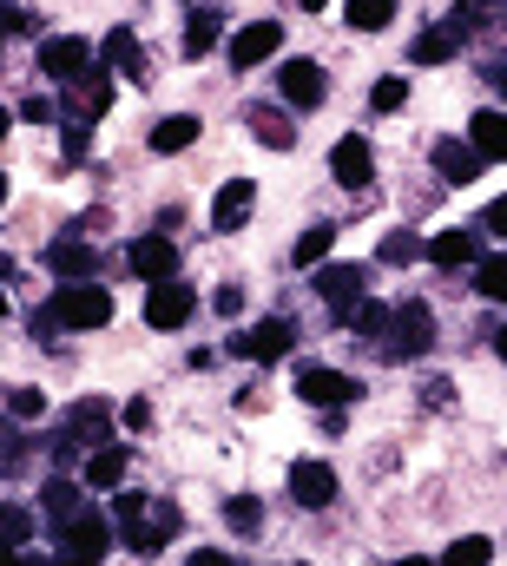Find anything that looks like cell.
<instances>
[{
  "mask_svg": "<svg viewBox=\"0 0 507 566\" xmlns=\"http://www.w3.org/2000/svg\"><path fill=\"white\" fill-rule=\"evenodd\" d=\"M0 547H33V514L20 501H0Z\"/></svg>",
  "mask_w": 507,
  "mask_h": 566,
  "instance_id": "36",
  "label": "cell"
},
{
  "mask_svg": "<svg viewBox=\"0 0 507 566\" xmlns=\"http://www.w3.org/2000/svg\"><path fill=\"white\" fill-rule=\"evenodd\" d=\"M462 46H468V33H462L455 20H435V27H422V33H415V46H408V66H448Z\"/></svg>",
  "mask_w": 507,
  "mask_h": 566,
  "instance_id": "24",
  "label": "cell"
},
{
  "mask_svg": "<svg viewBox=\"0 0 507 566\" xmlns=\"http://www.w3.org/2000/svg\"><path fill=\"white\" fill-rule=\"evenodd\" d=\"M132 474V448L126 441H106V448H93L86 461H80V481H86V494H120Z\"/></svg>",
  "mask_w": 507,
  "mask_h": 566,
  "instance_id": "19",
  "label": "cell"
},
{
  "mask_svg": "<svg viewBox=\"0 0 507 566\" xmlns=\"http://www.w3.org/2000/svg\"><path fill=\"white\" fill-rule=\"evenodd\" d=\"M395 13H402L395 0H343V20H350V33H370V40L395 27Z\"/></svg>",
  "mask_w": 507,
  "mask_h": 566,
  "instance_id": "30",
  "label": "cell"
},
{
  "mask_svg": "<svg viewBox=\"0 0 507 566\" xmlns=\"http://www.w3.org/2000/svg\"><path fill=\"white\" fill-rule=\"evenodd\" d=\"M330 251H337V224H303L297 244H290V264L297 271H317V264H330Z\"/></svg>",
  "mask_w": 507,
  "mask_h": 566,
  "instance_id": "28",
  "label": "cell"
},
{
  "mask_svg": "<svg viewBox=\"0 0 507 566\" xmlns=\"http://www.w3.org/2000/svg\"><path fill=\"white\" fill-rule=\"evenodd\" d=\"M178 527H185V514H178V501H165V494H152V507L120 527V547H126L132 560H158L172 541H178Z\"/></svg>",
  "mask_w": 507,
  "mask_h": 566,
  "instance_id": "3",
  "label": "cell"
},
{
  "mask_svg": "<svg viewBox=\"0 0 507 566\" xmlns=\"http://www.w3.org/2000/svg\"><path fill=\"white\" fill-rule=\"evenodd\" d=\"M60 428L93 454V448H106V441H113V402H106V396H80V402H66Z\"/></svg>",
  "mask_w": 507,
  "mask_h": 566,
  "instance_id": "17",
  "label": "cell"
},
{
  "mask_svg": "<svg viewBox=\"0 0 507 566\" xmlns=\"http://www.w3.org/2000/svg\"><path fill=\"white\" fill-rule=\"evenodd\" d=\"M337 468L330 461H310V454H297L290 461V474H283V494L303 507V514H323V507H337Z\"/></svg>",
  "mask_w": 507,
  "mask_h": 566,
  "instance_id": "9",
  "label": "cell"
},
{
  "mask_svg": "<svg viewBox=\"0 0 507 566\" xmlns=\"http://www.w3.org/2000/svg\"><path fill=\"white\" fill-rule=\"evenodd\" d=\"M225 20H231L225 7H211V0H198V7L185 13V33H178V53H185V60H211V53L225 46Z\"/></svg>",
  "mask_w": 507,
  "mask_h": 566,
  "instance_id": "18",
  "label": "cell"
},
{
  "mask_svg": "<svg viewBox=\"0 0 507 566\" xmlns=\"http://www.w3.org/2000/svg\"><path fill=\"white\" fill-rule=\"evenodd\" d=\"M297 7H303V13H323V7H330V0H297Z\"/></svg>",
  "mask_w": 507,
  "mask_h": 566,
  "instance_id": "52",
  "label": "cell"
},
{
  "mask_svg": "<svg viewBox=\"0 0 507 566\" xmlns=\"http://www.w3.org/2000/svg\"><path fill=\"white\" fill-rule=\"evenodd\" d=\"M53 133H60V151H66V165H86V158H93V126H86V119H60Z\"/></svg>",
  "mask_w": 507,
  "mask_h": 566,
  "instance_id": "38",
  "label": "cell"
},
{
  "mask_svg": "<svg viewBox=\"0 0 507 566\" xmlns=\"http://www.w3.org/2000/svg\"><path fill=\"white\" fill-rule=\"evenodd\" d=\"M46 534H53L60 547H73V554H86V560H106V554L120 547V527L100 514V501H86L80 514H66V521H60V527H46Z\"/></svg>",
  "mask_w": 507,
  "mask_h": 566,
  "instance_id": "7",
  "label": "cell"
},
{
  "mask_svg": "<svg viewBox=\"0 0 507 566\" xmlns=\"http://www.w3.org/2000/svg\"><path fill=\"white\" fill-rule=\"evenodd\" d=\"M422 402H428V409H448V402H455V382H448V376H428V382H422Z\"/></svg>",
  "mask_w": 507,
  "mask_h": 566,
  "instance_id": "42",
  "label": "cell"
},
{
  "mask_svg": "<svg viewBox=\"0 0 507 566\" xmlns=\"http://www.w3.org/2000/svg\"><path fill=\"white\" fill-rule=\"evenodd\" d=\"M7 198H13V178H7V171H0V211H7Z\"/></svg>",
  "mask_w": 507,
  "mask_h": 566,
  "instance_id": "50",
  "label": "cell"
},
{
  "mask_svg": "<svg viewBox=\"0 0 507 566\" xmlns=\"http://www.w3.org/2000/svg\"><path fill=\"white\" fill-rule=\"evenodd\" d=\"M7 283H13V258H7V251H0V290H7Z\"/></svg>",
  "mask_w": 507,
  "mask_h": 566,
  "instance_id": "49",
  "label": "cell"
},
{
  "mask_svg": "<svg viewBox=\"0 0 507 566\" xmlns=\"http://www.w3.org/2000/svg\"><path fill=\"white\" fill-rule=\"evenodd\" d=\"M495 349H501V363H507V323H501V329H495Z\"/></svg>",
  "mask_w": 507,
  "mask_h": 566,
  "instance_id": "53",
  "label": "cell"
},
{
  "mask_svg": "<svg viewBox=\"0 0 507 566\" xmlns=\"http://www.w3.org/2000/svg\"><path fill=\"white\" fill-rule=\"evenodd\" d=\"M46 409H53V402H46L40 382H7V389H0V416H13L20 428H33Z\"/></svg>",
  "mask_w": 507,
  "mask_h": 566,
  "instance_id": "27",
  "label": "cell"
},
{
  "mask_svg": "<svg viewBox=\"0 0 507 566\" xmlns=\"http://www.w3.org/2000/svg\"><path fill=\"white\" fill-rule=\"evenodd\" d=\"M422 251H428V238H415V224H402V231H389L376 244V264L382 271H402V264H415Z\"/></svg>",
  "mask_w": 507,
  "mask_h": 566,
  "instance_id": "32",
  "label": "cell"
},
{
  "mask_svg": "<svg viewBox=\"0 0 507 566\" xmlns=\"http://www.w3.org/2000/svg\"><path fill=\"white\" fill-rule=\"evenodd\" d=\"M0 566H40L27 547H0Z\"/></svg>",
  "mask_w": 507,
  "mask_h": 566,
  "instance_id": "46",
  "label": "cell"
},
{
  "mask_svg": "<svg viewBox=\"0 0 507 566\" xmlns=\"http://www.w3.org/2000/svg\"><path fill=\"white\" fill-rule=\"evenodd\" d=\"M435 271H462V264H482V231H468V224H448V231H435L428 238V251H422Z\"/></svg>",
  "mask_w": 507,
  "mask_h": 566,
  "instance_id": "22",
  "label": "cell"
},
{
  "mask_svg": "<svg viewBox=\"0 0 507 566\" xmlns=\"http://www.w3.org/2000/svg\"><path fill=\"white\" fill-rule=\"evenodd\" d=\"M389 336H395V343H382V356H389V363L428 356V349H435V310H428V303H415V296H408V303H395V310H389Z\"/></svg>",
  "mask_w": 507,
  "mask_h": 566,
  "instance_id": "6",
  "label": "cell"
},
{
  "mask_svg": "<svg viewBox=\"0 0 507 566\" xmlns=\"http://www.w3.org/2000/svg\"><path fill=\"white\" fill-rule=\"evenodd\" d=\"M488 80L501 86V99H507V60H495V66H488Z\"/></svg>",
  "mask_w": 507,
  "mask_h": 566,
  "instance_id": "48",
  "label": "cell"
},
{
  "mask_svg": "<svg viewBox=\"0 0 507 566\" xmlns=\"http://www.w3.org/2000/svg\"><path fill=\"white\" fill-rule=\"evenodd\" d=\"M198 283L192 277H165V283H145V329H158V336H172V329H185L192 316H198Z\"/></svg>",
  "mask_w": 507,
  "mask_h": 566,
  "instance_id": "5",
  "label": "cell"
},
{
  "mask_svg": "<svg viewBox=\"0 0 507 566\" xmlns=\"http://www.w3.org/2000/svg\"><path fill=\"white\" fill-rule=\"evenodd\" d=\"M283 53V20H270V13H257L245 20L231 40H225V60H231V73H257L263 60H277Z\"/></svg>",
  "mask_w": 507,
  "mask_h": 566,
  "instance_id": "8",
  "label": "cell"
},
{
  "mask_svg": "<svg viewBox=\"0 0 507 566\" xmlns=\"http://www.w3.org/2000/svg\"><path fill=\"white\" fill-rule=\"evenodd\" d=\"M198 139H205V119H198V113H165V119H152L145 151H152V158H178V151H192Z\"/></svg>",
  "mask_w": 507,
  "mask_h": 566,
  "instance_id": "21",
  "label": "cell"
},
{
  "mask_svg": "<svg viewBox=\"0 0 507 566\" xmlns=\"http://www.w3.org/2000/svg\"><path fill=\"white\" fill-rule=\"evenodd\" d=\"M86 507V481H73V474H46L40 481V514H46V527H60L66 514H80Z\"/></svg>",
  "mask_w": 507,
  "mask_h": 566,
  "instance_id": "25",
  "label": "cell"
},
{
  "mask_svg": "<svg viewBox=\"0 0 507 566\" xmlns=\"http://www.w3.org/2000/svg\"><path fill=\"white\" fill-rule=\"evenodd\" d=\"M100 66V46L86 40V33H53V40H40L33 46V73H40V86H80L86 73Z\"/></svg>",
  "mask_w": 507,
  "mask_h": 566,
  "instance_id": "1",
  "label": "cell"
},
{
  "mask_svg": "<svg viewBox=\"0 0 507 566\" xmlns=\"http://www.w3.org/2000/svg\"><path fill=\"white\" fill-rule=\"evenodd\" d=\"M310 290L343 316V310H356L370 290H376V264H317V277H310Z\"/></svg>",
  "mask_w": 507,
  "mask_h": 566,
  "instance_id": "11",
  "label": "cell"
},
{
  "mask_svg": "<svg viewBox=\"0 0 507 566\" xmlns=\"http://www.w3.org/2000/svg\"><path fill=\"white\" fill-rule=\"evenodd\" d=\"M13 119H20V126H46V133H53V126H60V99L40 86V93H27V99L13 106Z\"/></svg>",
  "mask_w": 507,
  "mask_h": 566,
  "instance_id": "35",
  "label": "cell"
},
{
  "mask_svg": "<svg viewBox=\"0 0 507 566\" xmlns=\"http://www.w3.org/2000/svg\"><path fill=\"white\" fill-rule=\"evenodd\" d=\"M245 303H251V290H245L238 277H231V283H218V290H211V310H218V316H245Z\"/></svg>",
  "mask_w": 507,
  "mask_h": 566,
  "instance_id": "40",
  "label": "cell"
},
{
  "mask_svg": "<svg viewBox=\"0 0 507 566\" xmlns=\"http://www.w3.org/2000/svg\"><path fill=\"white\" fill-rule=\"evenodd\" d=\"M263 521H270V514H263V501H257V494H225V527H231L238 541H257V534H263Z\"/></svg>",
  "mask_w": 507,
  "mask_h": 566,
  "instance_id": "31",
  "label": "cell"
},
{
  "mask_svg": "<svg viewBox=\"0 0 507 566\" xmlns=\"http://www.w3.org/2000/svg\"><path fill=\"white\" fill-rule=\"evenodd\" d=\"M145 507H152V494H145V488H120V494H113V521H120V527H126V521H138Z\"/></svg>",
  "mask_w": 507,
  "mask_h": 566,
  "instance_id": "41",
  "label": "cell"
},
{
  "mask_svg": "<svg viewBox=\"0 0 507 566\" xmlns=\"http://www.w3.org/2000/svg\"><path fill=\"white\" fill-rule=\"evenodd\" d=\"M185 566H231V554H225V547H198Z\"/></svg>",
  "mask_w": 507,
  "mask_h": 566,
  "instance_id": "45",
  "label": "cell"
},
{
  "mask_svg": "<svg viewBox=\"0 0 507 566\" xmlns=\"http://www.w3.org/2000/svg\"><path fill=\"white\" fill-rule=\"evenodd\" d=\"M40 264H46V277H53V283H93V277H100V244H93V238L60 231V238H46Z\"/></svg>",
  "mask_w": 507,
  "mask_h": 566,
  "instance_id": "10",
  "label": "cell"
},
{
  "mask_svg": "<svg viewBox=\"0 0 507 566\" xmlns=\"http://www.w3.org/2000/svg\"><path fill=\"white\" fill-rule=\"evenodd\" d=\"M428 165H435V178H442V185H475L488 158H482L475 145L462 139V133H448V139H435V145H428Z\"/></svg>",
  "mask_w": 507,
  "mask_h": 566,
  "instance_id": "20",
  "label": "cell"
},
{
  "mask_svg": "<svg viewBox=\"0 0 507 566\" xmlns=\"http://www.w3.org/2000/svg\"><path fill=\"white\" fill-rule=\"evenodd\" d=\"M297 402H310V409H343V402H363V382L343 376V369H330V363H303V369H297Z\"/></svg>",
  "mask_w": 507,
  "mask_h": 566,
  "instance_id": "12",
  "label": "cell"
},
{
  "mask_svg": "<svg viewBox=\"0 0 507 566\" xmlns=\"http://www.w3.org/2000/svg\"><path fill=\"white\" fill-rule=\"evenodd\" d=\"M337 323L350 329V343H382V336H389V303L363 296V303H356V310H343Z\"/></svg>",
  "mask_w": 507,
  "mask_h": 566,
  "instance_id": "29",
  "label": "cell"
},
{
  "mask_svg": "<svg viewBox=\"0 0 507 566\" xmlns=\"http://www.w3.org/2000/svg\"><path fill=\"white\" fill-rule=\"evenodd\" d=\"M277 93H283L290 113H317V106L330 99V73H323V60H283V66H277Z\"/></svg>",
  "mask_w": 507,
  "mask_h": 566,
  "instance_id": "13",
  "label": "cell"
},
{
  "mask_svg": "<svg viewBox=\"0 0 507 566\" xmlns=\"http://www.w3.org/2000/svg\"><path fill=\"white\" fill-rule=\"evenodd\" d=\"M120 422H126V434H152V428H158V409H152V396H132L126 409H120Z\"/></svg>",
  "mask_w": 507,
  "mask_h": 566,
  "instance_id": "39",
  "label": "cell"
},
{
  "mask_svg": "<svg viewBox=\"0 0 507 566\" xmlns=\"http://www.w3.org/2000/svg\"><path fill=\"white\" fill-rule=\"evenodd\" d=\"M40 566H100V560H86V554H73V547H53Z\"/></svg>",
  "mask_w": 507,
  "mask_h": 566,
  "instance_id": "44",
  "label": "cell"
},
{
  "mask_svg": "<svg viewBox=\"0 0 507 566\" xmlns=\"http://www.w3.org/2000/svg\"><path fill=\"white\" fill-rule=\"evenodd\" d=\"M126 264L138 283H165V277H178V244L165 231H138L126 244Z\"/></svg>",
  "mask_w": 507,
  "mask_h": 566,
  "instance_id": "16",
  "label": "cell"
},
{
  "mask_svg": "<svg viewBox=\"0 0 507 566\" xmlns=\"http://www.w3.org/2000/svg\"><path fill=\"white\" fill-rule=\"evenodd\" d=\"M488 560H495V541H488V534H462V541L442 547L435 566H488Z\"/></svg>",
  "mask_w": 507,
  "mask_h": 566,
  "instance_id": "33",
  "label": "cell"
},
{
  "mask_svg": "<svg viewBox=\"0 0 507 566\" xmlns=\"http://www.w3.org/2000/svg\"><path fill=\"white\" fill-rule=\"evenodd\" d=\"M330 178L363 198V191L376 185V145L363 139V133H343V139L330 145Z\"/></svg>",
  "mask_w": 507,
  "mask_h": 566,
  "instance_id": "14",
  "label": "cell"
},
{
  "mask_svg": "<svg viewBox=\"0 0 507 566\" xmlns=\"http://www.w3.org/2000/svg\"><path fill=\"white\" fill-rule=\"evenodd\" d=\"M408 93H415V86H408V73H382L376 86H370V113H382V119H389V113H402V106H408Z\"/></svg>",
  "mask_w": 507,
  "mask_h": 566,
  "instance_id": "34",
  "label": "cell"
},
{
  "mask_svg": "<svg viewBox=\"0 0 507 566\" xmlns=\"http://www.w3.org/2000/svg\"><path fill=\"white\" fill-rule=\"evenodd\" d=\"M257 211V178H225L211 198V238H238Z\"/></svg>",
  "mask_w": 507,
  "mask_h": 566,
  "instance_id": "15",
  "label": "cell"
},
{
  "mask_svg": "<svg viewBox=\"0 0 507 566\" xmlns=\"http://www.w3.org/2000/svg\"><path fill=\"white\" fill-rule=\"evenodd\" d=\"M13 126H20V119H13V106H0V145L13 139Z\"/></svg>",
  "mask_w": 507,
  "mask_h": 566,
  "instance_id": "47",
  "label": "cell"
},
{
  "mask_svg": "<svg viewBox=\"0 0 507 566\" xmlns=\"http://www.w3.org/2000/svg\"><path fill=\"white\" fill-rule=\"evenodd\" d=\"M238 363H283L290 349H297V323L290 316H257V323H245V329H231V343H225Z\"/></svg>",
  "mask_w": 507,
  "mask_h": 566,
  "instance_id": "4",
  "label": "cell"
},
{
  "mask_svg": "<svg viewBox=\"0 0 507 566\" xmlns=\"http://www.w3.org/2000/svg\"><path fill=\"white\" fill-rule=\"evenodd\" d=\"M462 139L475 145V151H482L488 165H501V158H507V113H501V106H488V113H475Z\"/></svg>",
  "mask_w": 507,
  "mask_h": 566,
  "instance_id": "26",
  "label": "cell"
},
{
  "mask_svg": "<svg viewBox=\"0 0 507 566\" xmlns=\"http://www.w3.org/2000/svg\"><path fill=\"white\" fill-rule=\"evenodd\" d=\"M46 310H53V323L60 329H73V336H100L106 323H113V290L93 277V283H60L53 296H46Z\"/></svg>",
  "mask_w": 507,
  "mask_h": 566,
  "instance_id": "2",
  "label": "cell"
},
{
  "mask_svg": "<svg viewBox=\"0 0 507 566\" xmlns=\"http://www.w3.org/2000/svg\"><path fill=\"white\" fill-rule=\"evenodd\" d=\"M395 566H435V560H422V554H402V560H395Z\"/></svg>",
  "mask_w": 507,
  "mask_h": 566,
  "instance_id": "51",
  "label": "cell"
},
{
  "mask_svg": "<svg viewBox=\"0 0 507 566\" xmlns=\"http://www.w3.org/2000/svg\"><path fill=\"white\" fill-rule=\"evenodd\" d=\"M245 133H251L263 151H297V126H290V106H245Z\"/></svg>",
  "mask_w": 507,
  "mask_h": 566,
  "instance_id": "23",
  "label": "cell"
},
{
  "mask_svg": "<svg viewBox=\"0 0 507 566\" xmlns=\"http://www.w3.org/2000/svg\"><path fill=\"white\" fill-rule=\"evenodd\" d=\"M0 323H7V290H0Z\"/></svg>",
  "mask_w": 507,
  "mask_h": 566,
  "instance_id": "54",
  "label": "cell"
},
{
  "mask_svg": "<svg viewBox=\"0 0 507 566\" xmlns=\"http://www.w3.org/2000/svg\"><path fill=\"white\" fill-rule=\"evenodd\" d=\"M0 46H7V33H0Z\"/></svg>",
  "mask_w": 507,
  "mask_h": 566,
  "instance_id": "56",
  "label": "cell"
},
{
  "mask_svg": "<svg viewBox=\"0 0 507 566\" xmlns=\"http://www.w3.org/2000/svg\"><path fill=\"white\" fill-rule=\"evenodd\" d=\"M185 7H198V0H185Z\"/></svg>",
  "mask_w": 507,
  "mask_h": 566,
  "instance_id": "55",
  "label": "cell"
},
{
  "mask_svg": "<svg viewBox=\"0 0 507 566\" xmlns=\"http://www.w3.org/2000/svg\"><path fill=\"white\" fill-rule=\"evenodd\" d=\"M475 290H482L488 303H501V310H507V251H495V258H482V264H475Z\"/></svg>",
  "mask_w": 507,
  "mask_h": 566,
  "instance_id": "37",
  "label": "cell"
},
{
  "mask_svg": "<svg viewBox=\"0 0 507 566\" xmlns=\"http://www.w3.org/2000/svg\"><path fill=\"white\" fill-rule=\"evenodd\" d=\"M482 231H495V238H507V198H495V205H488V218H482Z\"/></svg>",
  "mask_w": 507,
  "mask_h": 566,
  "instance_id": "43",
  "label": "cell"
}]
</instances>
